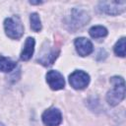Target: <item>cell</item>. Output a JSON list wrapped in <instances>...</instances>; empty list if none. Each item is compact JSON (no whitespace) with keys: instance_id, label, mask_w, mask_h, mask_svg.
<instances>
[{"instance_id":"obj_7","label":"cell","mask_w":126,"mask_h":126,"mask_svg":"<svg viewBox=\"0 0 126 126\" xmlns=\"http://www.w3.org/2000/svg\"><path fill=\"white\" fill-rule=\"evenodd\" d=\"M75 47L79 55L87 56L93 52V43L86 37H78L75 39Z\"/></svg>"},{"instance_id":"obj_2","label":"cell","mask_w":126,"mask_h":126,"mask_svg":"<svg viewBox=\"0 0 126 126\" xmlns=\"http://www.w3.org/2000/svg\"><path fill=\"white\" fill-rule=\"evenodd\" d=\"M4 29L6 34L13 39H19L24 33V27L19 17H9L4 21Z\"/></svg>"},{"instance_id":"obj_1","label":"cell","mask_w":126,"mask_h":126,"mask_svg":"<svg viewBox=\"0 0 126 126\" xmlns=\"http://www.w3.org/2000/svg\"><path fill=\"white\" fill-rule=\"evenodd\" d=\"M110 83L112 84L113 87L107 93L106 100L110 105L115 106L121 100H123L125 96V82L122 77L115 76L110 79Z\"/></svg>"},{"instance_id":"obj_6","label":"cell","mask_w":126,"mask_h":126,"mask_svg":"<svg viewBox=\"0 0 126 126\" xmlns=\"http://www.w3.org/2000/svg\"><path fill=\"white\" fill-rule=\"evenodd\" d=\"M46 82L49 85V87L52 90H61L65 86V81L63 76L58 72V71H48L46 74Z\"/></svg>"},{"instance_id":"obj_15","label":"cell","mask_w":126,"mask_h":126,"mask_svg":"<svg viewBox=\"0 0 126 126\" xmlns=\"http://www.w3.org/2000/svg\"><path fill=\"white\" fill-rule=\"evenodd\" d=\"M0 126H4V125H3V124H2V123H0Z\"/></svg>"},{"instance_id":"obj_12","label":"cell","mask_w":126,"mask_h":126,"mask_svg":"<svg viewBox=\"0 0 126 126\" xmlns=\"http://www.w3.org/2000/svg\"><path fill=\"white\" fill-rule=\"evenodd\" d=\"M30 21H31V28L34 32H39L41 30V22H40L39 16L36 13H32L31 15Z\"/></svg>"},{"instance_id":"obj_11","label":"cell","mask_w":126,"mask_h":126,"mask_svg":"<svg viewBox=\"0 0 126 126\" xmlns=\"http://www.w3.org/2000/svg\"><path fill=\"white\" fill-rule=\"evenodd\" d=\"M90 35L94 38L103 37L107 34V30L102 26H94L90 29Z\"/></svg>"},{"instance_id":"obj_10","label":"cell","mask_w":126,"mask_h":126,"mask_svg":"<svg viewBox=\"0 0 126 126\" xmlns=\"http://www.w3.org/2000/svg\"><path fill=\"white\" fill-rule=\"evenodd\" d=\"M16 62L10 58L0 55V71L1 72H10L16 67Z\"/></svg>"},{"instance_id":"obj_3","label":"cell","mask_w":126,"mask_h":126,"mask_svg":"<svg viewBox=\"0 0 126 126\" xmlns=\"http://www.w3.org/2000/svg\"><path fill=\"white\" fill-rule=\"evenodd\" d=\"M125 1H102L98 4V9L108 15H117L125 10Z\"/></svg>"},{"instance_id":"obj_8","label":"cell","mask_w":126,"mask_h":126,"mask_svg":"<svg viewBox=\"0 0 126 126\" xmlns=\"http://www.w3.org/2000/svg\"><path fill=\"white\" fill-rule=\"evenodd\" d=\"M34 50V39L32 37H28L25 42V46L21 53V59L24 61H28L33 54Z\"/></svg>"},{"instance_id":"obj_9","label":"cell","mask_w":126,"mask_h":126,"mask_svg":"<svg viewBox=\"0 0 126 126\" xmlns=\"http://www.w3.org/2000/svg\"><path fill=\"white\" fill-rule=\"evenodd\" d=\"M71 17H72V19L75 20V22H74L73 25H75L76 28H80V27L84 26L88 22V20H89V16L84 11L77 10V9L73 10V13H72V16Z\"/></svg>"},{"instance_id":"obj_4","label":"cell","mask_w":126,"mask_h":126,"mask_svg":"<svg viewBox=\"0 0 126 126\" xmlns=\"http://www.w3.org/2000/svg\"><path fill=\"white\" fill-rule=\"evenodd\" d=\"M70 85L76 90L85 89L90 83V76L84 71H74L69 76Z\"/></svg>"},{"instance_id":"obj_5","label":"cell","mask_w":126,"mask_h":126,"mask_svg":"<svg viewBox=\"0 0 126 126\" xmlns=\"http://www.w3.org/2000/svg\"><path fill=\"white\" fill-rule=\"evenodd\" d=\"M42 121L46 126H58L62 122V115L59 109L49 108L42 114Z\"/></svg>"},{"instance_id":"obj_13","label":"cell","mask_w":126,"mask_h":126,"mask_svg":"<svg viewBox=\"0 0 126 126\" xmlns=\"http://www.w3.org/2000/svg\"><path fill=\"white\" fill-rule=\"evenodd\" d=\"M114 52L120 57L125 56V37H121L114 45Z\"/></svg>"},{"instance_id":"obj_14","label":"cell","mask_w":126,"mask_h":126,"mask_svg":"<svg viewBox=\"0 0 126 126\" xmlns=\"http://www.w3.org/2000/svg\"><path fill=\"white\" fill-rule=\"evenodd\" d=\"M30 3H31V4H40L41 2H40V1H37V2H33V1H31Z\"/></svg>"}]
</instances>
